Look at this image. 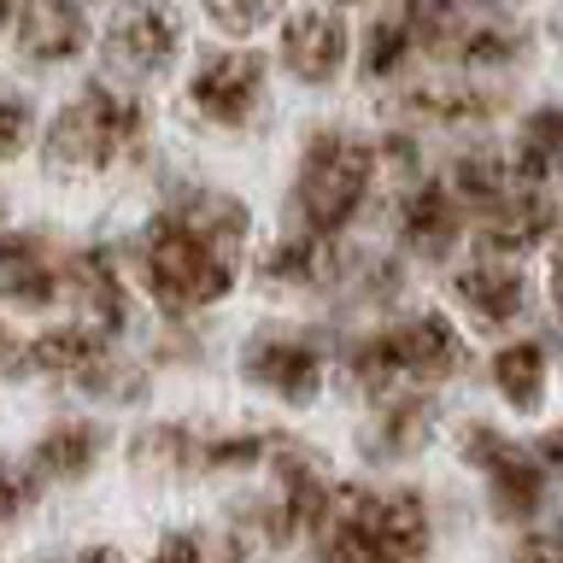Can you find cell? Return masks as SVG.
I'll return each mask as SVG.
<instances>
[{"mask_svg":"<svg viewBox=\"0 0 563 563\" xmlns=\"http://www.w3.org/2000/svg\"><path fill=\"white\" fill-rule=\"evenodd\" d=\"M422 53V42H417V30L399 18V7L394 12H382L376 24L364 30V47H358V77L364 82H394L405 65H411Z\"/></svg>","mask_w":563,"mask_h":563,"instance_id":"484cf974","label":"cell"},{"mask_svg":"<svg viewBox=\"0 0 563 563\" xmlns=\"http://www.w3.org/2000/svg\"><path fill=\"white\" fill-rule=\"evenodd\" d=\"M470 329L452 311L422 306V311H394L382 323L334 334V369L364 405H382L394 394H440L446 382L470 376Z\"/></svg>","mask_w":563,"mask_h":563,"instance_id":"7a4b0ae2","label":"cell"},{"mask_svg":"<svg viewBox=\"0 0 563 563\" xmlns=\"http://www.w3.org/2000/svg\"><path fill=\"white\" fill-rule=\"evenodd\" d=\"M130 464L141 475H165V482H200L211 475V429L206 422H141L130 434Z\"/></svg>","mask_w":563,"mask_h":563,"instance_id":"d6986e66","label":"cell"},{"mask_svg":"<svg viewBox=\"0 0 563 563\" xmlns=\"http://www.w3.org/2000/svg\"><path fill=\"white\" fill-rule=\"evenodd\" d=\"M341 7H358V0H341Z\"/></svg>","mask_w":563,"mask_h":563,"instance_id":"ab89813d","label":"cell"},{"mask_svg":"<svg viewBox=\"0 0 563 563\" xmlns=\"http://www.w3.org/2000/svg\"><path fill=\"white\" fill-rule=\"evenodd\" d=\"M446 299H452V317L470 334L510 341V334H522V323L534 317V276H528L517 258L470 253V258L452 264Z\"/></svg>","mask_w":563,"mask_h":563,"instance_id":"9c48e42d","label":"cell"},{"mask_svg":"<svg viewBox=\"0 0 563 563\" xmlns=\"http://www.w3.org/2000/svg\"><path fill=\"white\" fill-rule=\"evenodd\" d=\"M558 35H563V12H558Z\"/></svg>","mask_w":563,"mask_h":563,"instance_id":"f35d334b","label":"cell"},{"mask_svg":"<svg viewBox=\"0 0 563 563\" xmlns=\"http://www.w3.org/2000/svg\"><path fill=\"white\" fill-rule=\"evenodd\" d=\"M59 276H65V311L77 317V323L112 334V341H123V334L135 329L141 288H135V271L118 258L112 241L59 253Z\"/></svg>","mask_w":563,"mask_h":563,"instance_id":"30bf717a","label":"cell"},{"mask_svg":"<svg viewBox=\"0 0 563 563\" xmlns=\"http://www.w3.org/2000/svg\"><path fill=\"white\" fill-rule=\"evenodd\" d=\"M346 246L341 241H317V235H299V229H288L282 241H271L258 253V282L271 294H329L334 282V264H341Z\"/></svg>","mask_w":563,"mask_h":563,"instance_id":"7402d4cb","label":"cell"},{"mask_svg":"<svg viewBox=\"0 0 563 563\" xmlns=\"http://www.w3.org/2000/svg\"><path fill=\"white\" fill-rule=\"evenodd\" d=\"M235 364H241L246 387H258L264 399L288 405V411H306V405H317L329 387L334 341L311 323H258L241 341Z\"/></svg>","mask_w":563,"mask_h":563,"instance_id":"ba28073f","label":"cell"},{"mask_svg":"<svg viewBox=\"0 0 563 563\" xmlns=\"http://www.w3.org/2000/svg\"><path fill=\"white\" fill-rule=\"evenodd\" d=\"M147 106L112 82H82L42 130V165L59 176H100L147 153Z\"/></svg>","mask_w":563,"mask_h":563,"instance_id":"5b68a950","label":"cell"},{"mask_svg":"<svg viewBox=\"0 0 563 563\" xmlns=\"http://www.w3.org/2000/svg\"><path fill=\"white\" fill-rule=\"evenodd\" d=\"M183 59V12L170 0H130L106 24V65L130 82H158Z\"/></svg>","mask_w":563,"mask_h":563,"instance_id":"7c38bea8","label":"cell"},{"mask_svg":"<svg viewBox=\"0 0 563 563\" xmlns=\"http://www.w3.org/2000/svg\"><path fill=\"white\" fill-rule=\"evenodd\" d=\"M106 446H112V429H106L100 417H59L30 440L24 464H30L35 482H42V493L47 487H77L100 470Z\"/></svg>","mask_w":563,"mask_h":563,"instance_id":"e0dca14e","label":"cell"},{"mask_svg":"<svg viewBox=\"0 0 563 563\" xmlns=\"http://www.w3.org/2000/svg\"><path fill=\"white\" fill-rule=\"evenodd\" d=\"M147 563H211V528H165Z\"/></svg>","mask_w":563,"mask_h":563,"instance_id":"1f68e13d","label":"cell"},{"mask_svg":"<svg viewBox=\"0 0 563 563\" xmlns=\"http://www.w3.org/2000/svg\"><path fill=\"white\" fill-rule=\"evenodd\" d=\"M440 176H446V188L457 194V206L470 211V229L482 223L487 211H499L510 194L522 188L517 170H510V153H499V147H470V153H457Z\"/></svg>","mask_w":563,"mask_h":563,"instance_id":"cb8c5ba5","label":"cell"},{"mask_svg":"<svg viewBox=\"0 0 563 563\" xmlns=\"http://www.w3.org/2000/svg\"><path fill=\"white\" fill-rule=\"evenodd\" d=\"M505 563H563V517H545L510 540Z\"/></svg>","mask_w":563,"mask_h":563,"instance_id":"4dcf8cb0","label":"cell"},{"mask_svg":"<svg viewBox=\"0 0 563 563\" xmlns=\"http://www.w3.org/2000/svg\"><path fill=\"white\" fill-rule=\"evenodd\" d=\"M394 241L399 258L411 264H452L457 246L470 241V211L457 206L446 176H422L394 200Z\"/></svg>","mask_w":563,"mask_h":563,"instance_id":"4fadbf2b","label":"cell"},{"mask_svg":"<svg viewBox=\"0 0 563 563\" xmlns=\"http://www.w3.org/2000/svg\"><path fill=\"white\" fill-rule=\"evenodd\" d=\"M457 464L482 475L493 522L517 528V534L534 528V522H545V505H552V470L540 464L534 446L510 440L499 422L470 417L464 429H457Z\"/></svg>","mask_w":563,"mask_h":563,"instance_id":"52a82bcc","label":"cell"},{"mask_svg":"<svg viewBox=\"0 0 563 563\" xmlns=\"http://www.w3.org/2000/svg\"><path fill=\"white\" fill-rule=\"evenodd\" d=\"M253 246V211L229 188L183 183L135 235V288L165 323H200L241 282Z\"/></svg>","mask_w":563,"mask_h":563,"instance_id":"6da1fadb","label":"cell"},{"mask_svg":"<svg viewBox=\"0 0 563 563\" xmlns=\"http://www.w3.org/2000/svg\"><path fill=\"white\" fill-rule=\"evenodd\" d=\"M59 246H53L42 229H0V276H12V271H30V264H47Z\"/></svg>","mask_w":563,"mask_h":563,"instance_id":"f546056e","label":"cell"},{"mask_svg":"<svg viewBox=\"0 0 563 563\" xmlns=\"http://www.w3.org/2000/svg\"><path fill=\"white\" fill-rule=\"evenodd\" d=\"M545 294H552V323H558V341H563V235L552 241V271H545Z\"/></svg>","mask_w":563,"mask_h":563,"instance_id":"d6a6232c","label":"cell"},{"mask_svg":"<svg viewBox=\"0 0 563 563\" xmlns=\"http://www.w3.org/2000/svg\"><path fill=\"white\" fill-rule=\"evenodd\" d=\"M528 47H534V35H528L517 18H505V12H470L464 24L440 42L434 59H446L457 70H505V65H522Z\"/></svg>","mask_w":563,"mask_h":563,"instance_id":"603a6c76","label":"cell"},{"mask_svg":"<svg viewBox=\"0 0 563 563\" xmlns=\"http://www.w3.org/2000/svg\"><path fill=\"white\" fill-rule=\"evenodd\" d=\"M487 382H493V394L505 399V411L540 417L545 399H552V346H545L540 334H510V341L493 346Z\"/></svg>","mask_w":563,"mask_h":563,"instance_id":"44dd1931","label":"cell"},{"mask_svg":"<svg viewBox=\"0 0 563 563\" xmlns=\"http://www.w3.org/2000/svg\"><path fill=\"white\" fill-rule=\"evenodd\" d=\"M440 422H446V411H440V394H422V387H411V394H394V399L369 405V417L358 422V457H364L369 470L411 464V457L429 452V440L440 434Z\"/></svg>","mask_w":563,"mask_h":563,"instance_id":"5bb4252c","label":"cell"},{"mask_svg":"<svg viewBox=\"0 0 563 563\" xmlns=\"http://www.w3.org/2000/svg\"><path fill=\"white\" fill-rule=\"evenodd\" d=\"M510 106L505 88L470 82V77H440V82H411L399 95V112L429 130H482Z\"/></svg>","mask_w":563,"mask_h":563,"instance_id":"ac0fdd59","label":"cell"},{"mask_svg":"<svg viewBox=\"0 0 563 563\" xmlns=\"http://www.w3.org/2000/svg\"><path fill=\"white\" fill-rule=\"evenodd\" d=\"M18 352H24V334L12 329L7 306H0V376H18Z\"/></svg>","mask_w":563,"mask_h":563,"instance_id":"836d02e7","label":"cell"},{"mask_svg":"<svg viewBox=\"0 0 563 563\" xmlns=\"http://www.w3.org/2000/svg\"><path fill=\"white\" fill-rule=\"evenodd\" d=\"M276 53H282V70H288L294 82L329 88L346 70V59H352V30H346L341 7H299V12H288L282 18Z\"/></svg>","mask_w":563,"mask_h":563,"instance_id":"9a60e30c","label":"cell"},{"mask_svg":"<svg viewBox=\"0 0 563 563\" xmlns=\"http://www.w3.org/2000/svg\"><path fill=\"white\" fill-rule=\"evenodd\" d=\"M42 563H123V552H118V545H77V552L42 558Z\"/></svg>","mask_w":563,"mask_h":563,"instance_id":"d590c367","label":"cell"},{"mask_svg":"<svg viewBox=\"0 0 563 563\" xmlns=\"http://www.w3.org/2000/svg\"><path fill=\"white\" fill-rule=\"evenodd\" d=\"M18 7H24V0H0V24H12V18H18Z\"/></svg>","mask_w":563,"mask_h":563,"instance_id":"8d00e7d4","label":"cell"},{"mask_svg":"<svg viewBox=\"0 0 563 563\" xmlns=\"http://www.w3.org/2000/svg\"><path fill=\"white\" fill-rule=\"evenodd\" d=\"M276 12H282V0H206V18L218 24L223 35H258L264 24H276Z\"/></svg>","mask_w":563,"mask_h":563,"instance_id":"83f0119b","label":"cell"},{"mask_svg":"<svg viewBox=\"0 0 563 563\" xmlns=\"http://www.w3.org/2000/svg\"><path fill=\"white\" fill-rule=\"evenodd\" d=\"M534 452H540V464L552 475H563V422H552L545 434H534Z\"/></svg>","mask_w":563,"mask_h":563,"instance_id":"e575fe53","label":"cell"},{"mask_svg":"<svg viewBox=\"0 0 563 563\" xmlns=\"http://www.w3.org/2000/svg\"><path fill=\"white\" fill-rule=\"evenodd\" d=\"M264 95H271V65H264L253 47L206 53L188 77V106H194V118L211 123V130H246V123H258Z\"/></svg>","mask_w":563,"mask_h":563,"instance_id":"8fae6325","label":"cell"},{"mask_svg":"<svg viewBox=\"0 0 563 563\" xmlns=\"http://www.w3.org/2000/svg\"><path fill=\"white\" fill-rule=\"evenodd\" d=\"M18 376L70 387V394H82L95 405H135L141 394H147V369L123 358L112 334L88 329V323H77V317H59V323L24 334Z\"/></svg>","mask_w":563,"mask_h":563,"instance_id":"8992f818","label":"cell"},{"mask_svg":"<svg viewBox=\"0 0 563 563\" xmlns=\"http://www.w3.org/2000/svg\"><path fill=\"white\" fill-rule=\"evenodd\" d=\"M35 499H42V482L30 475L24 457H0V534H7L18 517H30Z\"/></svg>","mask_w":563,"mask_h":563,"instance_id":"f1b7e54d","label":"cell"},{"mask_svg":"<svg viewBox=\"0 0 563 563\" xmlns=\"http://www.w3.org/2000/svg\"><path fill=\"white\" fill-rule=\"evenodd\" d=\"M563 235V206L552 188H517L499 211H487L482 223L470 229L475 253H493V258H517L528 264L545 246L552 253V241Z\"/></svg>","mask_w":563,"mask_h":563,"instance_id":"2e32d148","label":"cell"},{"mask_svg":"<svg viewBox=\"0 0 563 563\" xmlns=\"http://www.w3.org/2000/svg\"><path fill=\"white\" fill-rule=\"evenodd\" d=\"M311 563H429L434 505L422 487L334 482V499L306 540Z\"/></svg>","mask_w":563,"mask_h":563,"instance_id":"3957f363","label":"cell"},{"mask_svg":"<svg viewBox=\"0 0 563 563\" xmlns=\"http://www.w3.org/2000/svg\"><path fill=\"white\" fill-rule=\"evenodd\" d=\"M35 135H42V123H35V106L18 95V88H0V165L24 158V153L35 147Z\"/></svg>","mask_w":563,"mask_h":563,"instance_id":"4316f807","label":"cell"},{"mask_svg":"<svg viewBox=\"0 0 563 563\" xmlns=\"http://www.w3.org/2000/svg\"><path fill=\"white\" fill-rule=\"evenodd\" d=\"M510 170L522 188H552L563 176V106H534L510 141Z\"/></svg>","mask_w":563,"mask_h":563,"instance_id":"d4e9b609","label":"cell"},{"mask_svg":"<svg viewBox=\"0 0 563 563\" xmlns=\"http://www.w3.org/2000/svg\"><path fill=\"white\" fill-rule=\"evenodd\" d=\"M0 229H7V194H0Z\"/></svg>","mask_w":563,"mask_h":563,"instance_id":"74e56055","label":"cell"},{"mask_svg":"<svg viewBox=\"0 0 563 563\" xmlns=\"http://www.w3.org/2000/svg\"><path fill=\"white\" fill-rule=\"evenodd\" d=\"M382 183V147L341 123H317L299 147L294 188H288V229L317 241H341L369 211Z\"/></svg>","mask_w":563,"mask_h":563,"instance_id":"277c9868","label":"cell"},{"mask_svg":"<svg viewBox=\"0 0 563 563\" xmlns=\"http://www.w3.org/2000/svg\"><path fill=\"white\" fill-rule=\"evenodd\" d=\"M12 42L24 53V65H70L88 47V12L82 0H24L12 18Z\"/></svg>","mask_w":563,"mask_h":563,"instance_id":"ffe728a7","label":"cell"}]
</instances>
